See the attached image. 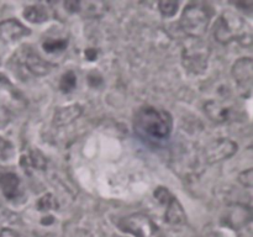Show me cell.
<instances>
[{"label":"cell","instance_id":"obj_1","mask_svg":"<svg viewBox=\"0 0 253 237\" xmlns=\"http://www.w3.org/2000/svg\"><path fill=\"white\" fill-rule=\"evenodd\" d=\"M133 126L142 135L156 140H165L172 132L173 118L168 111L145 106L135 114Z\"/></svg>","mask_w":253,"mask_h":237},{"label":"cell","instance_id":"obj_2","mask_svg":"<svg viewBox=\"0 0 253 237\" xmlns=\"http://www.w3.org/2000/svg\"><path fill=\"white\" fill-rule=\"evenodd\" d=\"M26 98L7 78L0 76V128L6 127L26 109Z\"/></svg>","mask_w":253,"mask_h":237},{"label":"cell","instance_id":"obj_3","mask_svg":"<svg viewBox=\"0 0 253 237\" xmlns=\"http://www.w3.org/2000/svg\"><path fill=\"white\" fill-rule=\"evenodd\" d=\"M250 27L247 22L236 12L227 10L220 15L214 25V37L217 42L227 44L232 41H241L249 37Z\"/></svg>","mask_w":253,"mask_h":237},{"label":"cell","instance_id":"obj_4","mask_svg":"<svg viewBox=\"0 0 253 237\" xmlns=\"http://www.w3.org/2000/svg\"><path fill=\"white\" fill-rule=\"evenodd\" d=\"M210 53L211 49L204 40L188 37L182 49L183 67L195 76L203 74L208 68Z\"/></svg>","mask_w":253,"mask_h":237},{"label":"cell","instance_id":"obj_5","mask_svg":"<svg viewBox=\"0 0 253 237\" xmlns=\"http://www.w3.org/2000/svg\"><path fill=\"white\" fill-rule=\"evenodd\" d=\"M211 20V11L207 5L189 4L183 10L180 27L188 37L202 39L208 31Z\"/></svg>","mask_w":253,"mask_h":237},{"label":"cell","instance_id":"obj_6","mask_svg":"<svg viewBox=\"0 0 253 237\" xmlns=\"http://www.w3.org/2000/svg\"><path fill=\"white\" fill-rule=\"evenodd\" d=\"M119 227L135 237H165L162 230L150 216L141 212L131 214L119 221Z\"/></svg>","mask_w":253,"mask_h":237},{"label":"cell","instance_id":"obj_7","mask_svg":"<svg viewBox=\"0 0 253 237\" xmlns=\"http://www.w3.org/2000/svg\"><path fill=\"white\" fill-rule=\"evenodd\" d=\"M153 197L162 206L166 207L165 219L168 224L173 226H180L187 222V215L182 204L167 188L158 187L153 193Z\"/></svg>","mask_w":253,"mask_h":237},{"label":"cell","instance_id":"obj_8","mask_svg":"<svg viewBox=\"0 0 253 237\" xmlns=\"http://www.w3.org/2000/svg\"><path fill=\"white\" fill-rule=\"evenodd\" d=\"M237 151V143L229 138H217L205 147V160L209 164L221 162L234 156Z\"/></svg>","mask_w":253,"mask_h":237},{"label":"cell","instance_id":"obj_9","mask_svg":"<svg viewBox=\"0 0 253 237\" xmlns=\"http://www.w3.org/2000/svg\"><path fill=\"white\" fill-rule=\"evenodd\" d=\"M232 77L236 81L237 86L244 95L249 96L252 90L253 79V63L250 57L239 58L232 66Z\"/></svg>","mask_w":253,"mask_h":237},{"label":"cell","instance_id":"obj_10","mask_svg":"<svg viewBox=\"0 0 253 237\" xmlns=\"http://www.w3.org/2000/svg\"><path fill=\"white\" fill-rule=\"evenodd\" d=\"M20 62L22 63V66L26 67L27 71L31 72L35 76H46L53 67L30 47H24L21 49Z\"/></svg>","mask_w":253,"mask_h":237},{"label":"cell","instance_id":"obj_11","mask_svg":"<svg viewBox=\"0 0 253 237\" xmlns=\"http://www.w3.org/2000/svg\"><path fill=\"white\" fill-rule=\"evenodd\" d=\"M31 34V30L16 19H7L0 22V37L2 41L11 43Z\"/></svg>","mask_w":253,"mask_h":237},{"label":"cell","instance_id":"obj_12","mask_svg":"<svg viewBox=\"0 0 253 237\" xmlns=\"http://www.w3.org/2000/svg\"><path fill=\"white\" fill-rule=\"evenodd\" d=\"M204 111L208 118L217 123H224L231 120V109L217 100H208L204 104Z\"/></svg>","mask_w":253,"mask_h":237},{"label":"cell","instance_id":"obj_13","mask_svg":"<svg viewBox=\"0 0 253 237\" xmlns=\"http://www.w3.org/2000/svg\"><path fill=\"white\" fill-rule=\"evenodd\" d=\"M82 111L83 110L79 105H68L63 106V108H58L54 111L53 123L56 126L69 125L81 116Z\"/></svg>","mask_w":253,"mask_h":237},{"label":"cell","instance_id":"obj_14","mask_svg":"<svg viewBox=\"0 0 253 237\" xmlns=\"http://www.w3.org/2000/svg\"><path fill=\"white\" fill-rule=\"evenodd\" d=\"M0 188L6 199H15L20 194L19 177L15 173H4L0 175Z\"/></svg>","mask_w":253,"mask_h":237},{"label":"cell","instance_id":"obj_15","mask_svg":"<svg viewBox=\"0 0 253 237\" xmlns=\"http://www.w3.org/2000/svg\"><path fill=\"white\" fill-rule=\"evenodd\" d=\"M105 4L99 1L78 2V11L86 17H100L105 12Z\"/></svg>","mask_w":253,"mask_h":237},{"label":"cell","instance_id":"obj_16","mask_svg":"<svg viewBox=\"0 0 253 237\" xmlns=\"http://www.w3.org/2000/svg\"><path fill=\"white\" fill-rule=\"evenodd\" d=\"M24 17L32 24H42L48 20V14L41 5H31L25 9Z\"/></svg>","mask_w":253,"mask_h":237},{"label":"cell","instance_id":"obj_17","mask_svg":"<svg viewBox=\"0 0 253 237\" xmlns=\"http://www.w3.org/2000/svg\"><path fill=\"white\" fill-rule=\"evenodd\" d=\"M77 85V77L74 74V72L68 71L67 73H64L62 76L61 81H59V89H61L63 93H69V91L73 90Z\"/></svg>","mask_w":253,"mask_h":237},{"label":"cell","instance_id":"obj_18","mask_svg":"<svg viewBox=\"0 0 253 237\" xmlns=\"http://www.w3.org/2000/svg\"><path fill=\"white\" fill-rule=\"evenodd\" d=\"M42 47L48 53L63 51L67 47V40H47V41L43 42Z\"/></svg>","mask_w":253,"mask_h":237},{"label":"cell","instance_id":"obj_19","mask_svg":"<svg viewBox=\"0 0 253 237\" xmlns=\"http://www.w3.org/2000/svg\"><path fill=\"white\" fill-rule=\"evenodd\" d=\"M178 7H179V2L177 1H161L158 4V9H160L161 14L167 17L174 16Z\"/></svg>","mask_w":253,"mask_h":237},{"label":"cell","instance_id":"obj_20","mask_svg":"<svg viewBox=\"0 0 253 237\" xmlns=\"http://www.w3.org/2000/svg\"><path fill=\"white\" fill-rule=\"evenodd\" d=\"M12 155H14V147H12L11 142H9L5 138L0 137V159L6 160Z\"/></svg>","mask_w":253,"mask_h":237},{"label":"cell","instance_id":"obj_21","mask_svg":"<svg viewBox=\"0 0 253 237\" xmlns=\"http://www.w3.org/2000/svg\"><path fill=\"white\" fill-rule=\"evenodd\" d=\"M37 206H39V209L42 210V211H46V210L54 209V207L57 206V201H56V199L53 198V195L46 194L39 200V202H37Z\"/></svg>","mask_w":253,"mask_h":237},{"label":"cell","instance_id":"obj_22","mask_svg":"<svg viewBox=\"0 0 253 237\" xmlns=\"http://www.w3.org/2000/svg\"><path fill=\"white\" fill-rule=\"evenodd\" d=\"M31 163L34 167L39 168V169H44V167H46V158L43 157V155L40 151H32Z\"/></svg>","mask_w":253,"mask_h":237},{"label":"cell","instance_id":"obj_23","mask_svg":"<svg viewBox=\"0 0 253 237\" xmlns=\"http://www.w3.org/2000/svg\"><path fill=\"white\" fill-rule=\"evenodd\" d=\"M239 182L241 183V185H244L245 188H252L253 184V172L251 168H249L247 170H244L242 173H240L239 175Z\"/></svg>","mask_w":253,"mask_h":237},{"label":"cell","instance_id":"obj_24","mask_svg":"<svg viewBox=\"0 0 253 237\" xmlns=\"http://www.w3.org/2000/svg\"><path fill=\"white\" fill-rule=\"evenodd\" d=\"M0 237H20L17 232H15L14 230L10 229H2L0 231Z\"/></svg>","mask_w":253,"mask_h":237},{"label":"cell","instance_id":"obj_25","mask_svg":"<svg viewBox=\"0 0 253 237\" xmlns=\"http://www.w3.org/2000/svg\"><path fill=\"white\" fill-rule=\"evenodd\" d=\"M85 54H86V57H88L89 61H94V59L96 58V51H94V49H91V48L86 49Z\"/></svg>","mask_w":253,"mask_h":237}]
</instances>
